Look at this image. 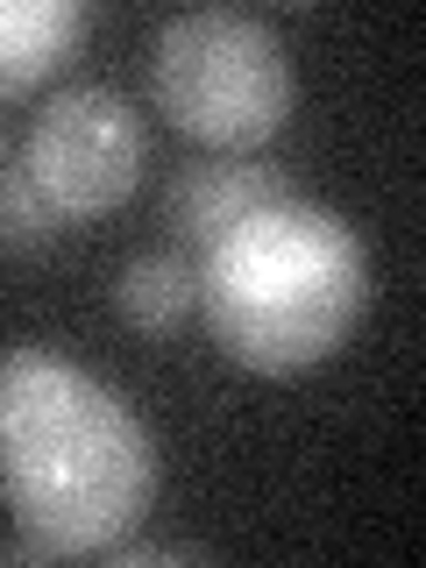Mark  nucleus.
Segmentation results:
<instances>
[{"instance_id":"f257e3e1","label":"nucleus","mask_w":426,"mask_h":568,"mask_svg":"<svg viewBox=\"0 0 426 568\" xmlns=\"http://www.w3.org/2000/svg\"><path fill=\"white\" fill-rule=\"evenodd\" d=\"M0 497L50 561H106L156 497V448L100 377L50 348L0 355Z\"/></svg>"},{"instance_id":"f03ea898","label":"nucleus","mask_w":426,"mask_h":568,"mask_svg":"<svg viewBox=\"0 0 426 568\" xmlns=\"http://www.w3.org/2000/svg\"><path fill=\"white\" fill-rule=\"evenodd\" d=\"M200 313L248 369H313L355 334L369 306V256L342 213L277 200L200 248Z\"/></svg>"},{"instance_id":"7ed1b4c3","label":"nucleus","mask_w":426,"mask_h":568,"mask_svg":"<svg viewBox=\"0 0 426 568\" xmlns=\"http://www.w3.org/2000/svg\"><path fill=\"white\" fill-rule=\"evenodd\" d=\"M150 93L171 114V129L213 150H256L292 121L298 71L271 22L242 8H192L156 29Z\"/></svg>"},{"instance_id":"20e7f679","label":"nucleus","mask_w":426,"mask_h":568,"mask_svg":"<svg viewBox=\"0 0 426 568\" xmlns=\"http://www.w3.org/2000/svg\"><path fill=\"white\" fill-rule=\"evenodd\" d=\"M142 156H150V135L114 85H64L29 121L14 164L64 221H93L135 192Z\"/></svg>"},{"instance_id":"39448f33","label":"nucleus","mask_w":426,"mask_h":568,"mask_svg":"<svg viewBox=\"0 0 426 568\" xmlns=\"http://www.w3.org/2000/svg\"><path fill=\"white\" fill-rule=\"evenodd\" d=\"M277 200H298L292 178L271 171V164H235V156H206V164H185V178L171 185V227L185 235L192 248H213L235 221L277 206Z\"/></svg>"},{"instance_id":"423d86ee","label":"nucleus","mask_w":426,"mask_h":568,"mask_svg":"<svg viewBox=\"0 0 426 568\" xmlns=\"http://www.w3.org/2000/svg\"><path fill=\"white\" fill-rule=\"evenodd\" d=\"M85 0H0V100L29 93L85 43Z\"/></svg>"},{"instance_id":"0eeeda50","label":"nucleus","mask_w":426,"mask_h":568,"mask_svg":"<svg viewBox=\"0 0 426 568\" xmlns=\"http://www.w3.org/2000/svg\"><path fill=\"white\" fill-rule=\"evenodd\" d=\"M114 306H121V320H129V327H142V334H171L178 320L200 306V277H192V263L178 256V248H142V256L121 263Z\"/></svg>"},{"instance_id":"6e6552de","label":"nucleus","mask_w":426,"mask_h":568,"mask_svg":"<svg viewBox=\"0 0 426 568\" xmlns=\"http://www.w3.org/2000/svg\"><path fill=\"white\" fill-rule=\"evenodd\" d=\"M58 235H64V213L29 185L22 164H8L0 171V248L8 256H36V248H50Z\"/></svg>"}]
</instances>
